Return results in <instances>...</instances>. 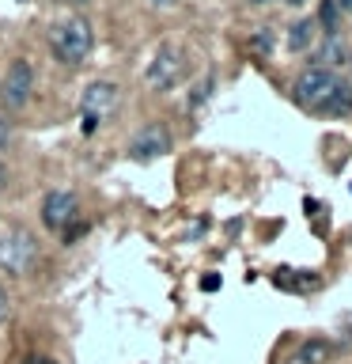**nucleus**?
<instances>
[{
    "label": "nucleus",
    "instance_id": "obj_1",
    "mask_svg": "<svg viewBox=\"0 0 352 364\" xmlns=\"http://www.w3.org/2000/svg\"><path fill=\"white\" fill-rule=\"evenodd\" d=\"M50 50L61 65H84L91 53V27L87 19H65L50 31Z\"/></svg>",
    "mask_w": 352,
    "mask_h": 364
},
{
    "label": "nucleus",
    "instance_id": "obj_2",
    "mask_svg": "<svg viewBox=\"0 0 352 364\" xmlns=\"http://www.w3.org/2000/svg\"><path fill=\"white\" fill-rule=\"evenodd\" d=\"M34 262H38V239H34L27 228H8V232H0V269L23 277V273L34 269Z\"/></svg>",
    "mask_w": 352,
    "mask_h": 364
},
{
    "label": "nucleus",
    "instance_id": "obj_3",
    "mask_svg": "<svg viewBox=\"0 0 352 364\" xmlns=\"http://www.w3.org/2000/svg\"><path fill=\"white\" fill-rule=\"evenodd\" d=\"M337 84H341V80H337L334 68L314 65V68H307V73H299V80H295V99H299V107L322 114L326 99L334 95V87H337Z\"/></svg>",
    "mask_w": 352,
    "mask_h": 364
},
{
    "label": "nucleus",
    "instance_id": "obj_4",
    "mask_svg": "<svg viewBox=\"0 0 352 364\" xmlns=\"http://www.w3.org/2000/svg\"><path fill=\"white\" fill-rule=\"evenodd\" d=\"M31 91H34V68L31 61H11L4 80H0V102H4V110H23L31 102Z\"/></svg>",
    "mask_w": 352,
    "mask_h": 364
},
{
    "label": "nucleus",
    "instance_id": "obj_5",
    "mask_svg": "<svg viewBox=\"0 0 352 364\" xmlns=\"http://www.w3.org/2000/svg\"><path fill=\"white\" fill-rule=\"evenodd\" d=\"M76 213H79V201H76V193H68V190H53V193H45V201H42V224L50 228V232H68V224L76 220Z\"/></svg>",
    "mask_w": 352,
    "mask_h": 364
},
{
    "label": "nucleus",
    "instance_id": "obj_6",
    "mask_svg": "<svg viewBox=\"0 0 352 364\" xmlns=\"http://www.w3.org/2000/svg\"><path fill=\"white\" fill-rule=\"evenodd\" d=\"M182 68H186V61H182V50H175V46H163V50H155L152 65H148V84H152L155 91H167L178 84Z\"/></svg>",
    "mask_w": 352,
    "mask_h": 364
},
{
    "label": "nucleus",
    "instance_id": "obj_7",
    "mask_svg": "<svg viewBox=\"0 0 352 364\" xmlns=\"http://www.w3.org/2000/svg\"><path fill=\"white\" fill-rule=\"evenodd\" d=\"M170 152V133L163 125H144L141 133L129 141V156L133 159H159Z\"/></svg>",
    "mask_w": 352,
    "mask_h": 364
},
{
    "label": "nucleus",
    "instance_id": "obj_8",
    "mask_svg": "<svg viewBox=\"0 0 352 364\" xmlns=\"http://www.w3.org/2000/svg\"><path fill=\"white\" fill-rule=\"evenodd\" d=\"M79 107H84L87 118H95L102 122L106 114H114V107H118V87L106 84V80H95L87 91H84V99H79Z\"/></svg>",
    "mask_w": 352,
    "mask_h": 364
},
{
    "label": "nucleus",
    "instance_id": "obj_9",
    "mask_svg": "<svg viewBox=\"0 0 352 364\" xmlns=\"http://www.w3.org/2000/svg\"><path fill=\"white\" fill-rule=\"evenodd\" d=\"M314 34H318V23H314V19H299V23L288 31V50H292V53L311 50V46H314Z\"/></svg>",
    "mask_w": 352,
    "mask_h": 364
},
{
    "label": "nucleus",
    "instance_id": "obj_10",
    "mask_svg": "<svg viewBox=\"0 0 352 364\" xmlns=\"http://www.w3.org/2000/svg\"><path fill=\"white\" fill-rule=\"evenodd\" d=\"M352 110V84H341L334 87V95L326 99V107H322V114H329V118H345V114Z\"/></svg>",
    "mask_w": 352,
    "mask_h": 364
},
{
    "label": "nucleus",
    "instance_id": "obj_11",
    "mask_svg": "<svg viewBox=\"0 0 352 364\" xmlns=\"http://www.w3.org/2000/svg\"><path fill=\"white\" fill-rule=\"evenodd\" d=\"M318 61H322V68H334L345 61V42H341V34H326V46L318 50Z\"/></svg>",
    "mask_w": 352,
    "mask_h": 364
},
{
    "label": "nucleus",
    "instance_id": "obj_12",
    "mask_svg": "<svg viewBox=\"0 0 352 364\" xmlns=\"http://www.w3.org/2000/svg\"><path fill=\"white\" fill-rule=\"evenodd\" d=\"M326 357H329V346L314 338V341H307V346H303L299 353H295L292 364H326Z\"/></svg>",
    "mask_w": 352,
    "mask_h": 364
},
{
    "label": "nucleus",
    "instance_id": "obj_13",
    "mask_svg": "<svg viewBox=\"0 0 352 364\" xmlns=\"http://www.w3.org/2000/svg\"><path fill=\"white\" fill-rule=\"evenodd\" d=\"M341 8L334 4V0H322V8H318V23H322V31L326 34H337L341 31Z\"/></svg>",
    "mask_w": 352,
    "mask_h": 364
},
{
    "label": "nucleus",
    "instance_id": "obj_14",
    "mask_svg": "<svg viewBox=\"0 0 352 364\" xmlns=\"http://www.w3.org/2000/svg\"><path fill=\"white\" fill-rule=\"evenodd\" d=\"M8 315H11V296H8L4 284H0V323H4Z\"/></svg>",
    "mask_w": 352,
    "mask_h": 364
},
{
    "label": "nucleus",
    "instance_id": "obj_15",
    "mask_svg": "<svg viewBox=\"0 0 352 364\" xmlns=\"http://www.w3.org/2000/svg\"><path fill=\"white\" fill-rule=\"evenodd\" d=\"M11 141V129H8V118H0V148H8Z\"/></svg>",
    "mask_w": 352,
    "mask_h": 364
},
{
    "label": "nucleus",
    "instance_id": "obj_16",
    "mask_svg": "<svg viewBox=\"0 0 352 364\" xmlns=\"http://www.w3.org/2000/svg\"><path fill=\"white\" fill-rule=\"evenodd\" d=\"M201 289H204V292H216V289H220V277H212V273H209V277L201 281Z\"/></svg>",
    "mask_w": 352,
    "mask_h": 364
},
{
    "label": "nucleus",
    "instance_id": "obj_17",
    "mask_svg": "<svg viewBox=\"0 0 352 364\" xmlns=\"http://www.w3.org/2000/svg\"><path fill=\"white\" fill-rule=\"evenodd\" d=\"M27 364H57V360H53V357H31Z\"/></svg>",
    "mask_w": 352,
    "mask_h": 364
},
{
    "label": "nucleus",
    "instance_id": "obj_18",
    "mask_svg": "<svg viewBox=\"0 0 352 364\" xmlns=\"http://www.w3.org/2000/svg\"><path fill=\"white\" fill-rule=\"evenodd\" d=\"M148 4H155V8H170V4H178V0H148Z\"/></svg>",
    "mask_w": 352,
    "mask_h": 364
},
{
    "label": "nucleus",
    "instance_id": "obj_19",
    "mask_svg": "<svg viewBox=\"0 0 352 364\" xmlns=\"http://www.w3.org/2000/svg\"><path fill=\"white\" fill-rule=\"evenodd\" d=\"M334 4H337L341 11H352V0H334Z\"/></svg>",
    "mask_w": 352,
    "mask_h": 364
},
{
    "label": "nucleus",
    "instance_id": "obj_20",
    "mask_svg": "<svg viewBox=\"0 0 352 364\" xmlns=\"http://www.w3.org/2000/svg\"><path fill=\"white\" fill-rule=\"evenodd\" d=\"M4 178H8V171H4V164H0V190H4Z\"/></svg>",
    "mask_w": 352,
    "mask_h": 364
},
{
    "label": "nucleus",
    "instance_id": "obj_21",
    "mask_svg": "<svg viewBox=\"0 0 352 364\" xmlns=\"http://www.w3.org/2000/svg\"><path fill=\"white\" fill-rule=\"evenodd\" d=\"M57 4H84V0H57Z\"/></svg>",
    "mask_w": 352,
    "mask_h": 364
},
{
    "label": "nucleus",
    "instance_id": "obj_22",
    "mask_svg": "<svg viewBox=\"0 0 352 364\" xmlns=\"http://www.w3.org/2000/svg\"><path fill=\"white\" fill-rule=\"evenodd\" d=\"M288 4H292V8H299V4H307V0H288Z\"/></svg>",
    "mask_w": 352,
    "mask_h": 364
},
{
    "label": "nucleus",
    "instance_id": "obj_23",
    "mask_svg": "<svg viewBox=\"0 0 352 364\" xmlns=\"http://www.w3.org/2000/svg\"><path fill=\"white\" fill-rule=\"evenodd\" d=\"M250 4H269V0H250Z\"/></svg>",
    "mask_w": 352,
    "mask_h": 364
}]
</instances>
